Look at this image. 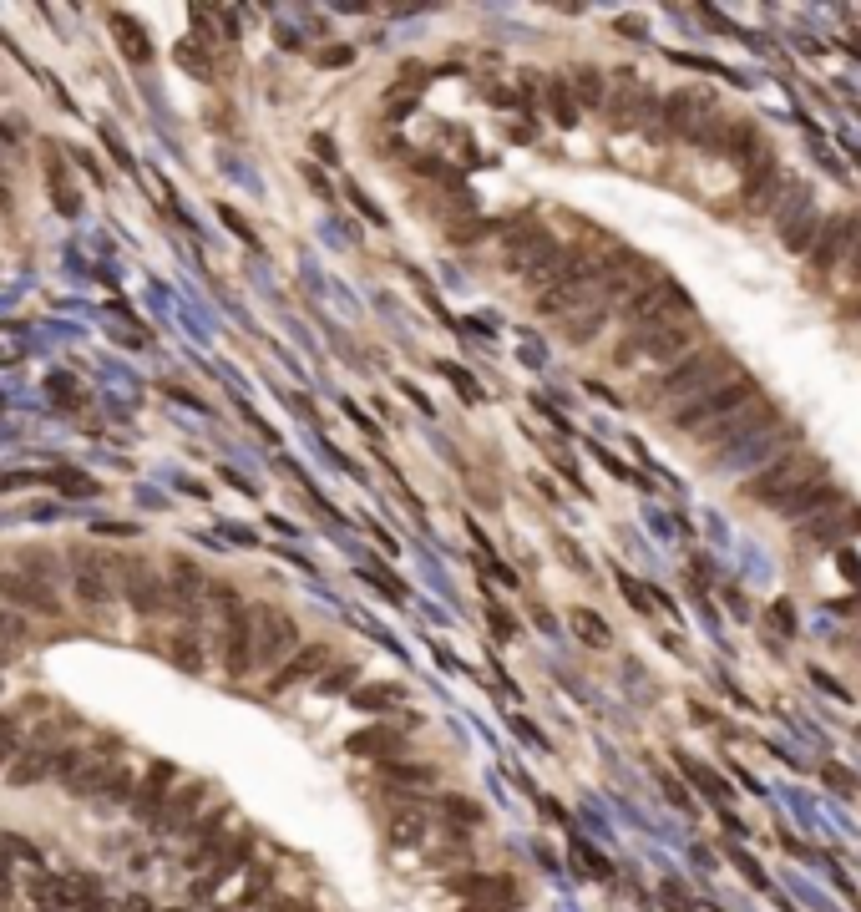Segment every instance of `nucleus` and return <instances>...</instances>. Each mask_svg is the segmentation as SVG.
<instances>
[{"label": "nucleus", "mask_w": 861, "mask_h": 912, "mask_svg": "<svg viewBox=\"0 0 861 912\" xmlns=\"http://www.w3.org/2000/svg\"><path fill=\"white\" fill-rule=\"evenodd\" d=\"M735 375V355L725 350V345H704V350H689V355H679L659 380H649V406H684V401H694V396H704V391H715L720 380H730Z\"/></svg>", "instance_id": "obj_1"}, {"label": "nucleus", "mask_w": 861, "mask_h": 912, "mask_svg": "<svg viewBox=\"0 0 861 912\" xmlns=\"http://www.w3.org/2000/svg\"><path fill=\"white\" fill-rule=\"evenodd\" d=\"M502 234V249H507V269L527 284V289H537L547 274L558 269V259H563V244H558V234L547 223H537V218H512V223H502L497 228Z\"/></svg>", "instance_id": "obj_2"}, {"label": "nucleus", "mask_w": 861, "mask_h": 912, "mask_svg": "<svg viewBox=\"0 0 861 912\" xmlns=\"http://www.w3.org/2000/svg\"><path fill=\"white\" fill-rule=\"evenodd\" d=\"M208 593L218 598V664L228 679H249L254 669V603H244L233 588L208 583Z\"/></svg>", "instance_id": "obj_3"}, {"label": "nucleus", "mask_w": 861, "mask_h": 912, "mask_svg": "<svg viewBox=\"0 0 861 912\" xmlns=\"http://www.w3.org/2000/svg\"><path fill=\"white\" fill-rule=\"evenodd\" d=\"M704 335V325L694 320V315H684V320H669V325H659V330H634V335H623L618 340V350H613V365L618 370H629V365H639V360H654V365H674L679 355H689L694 350V340Z\"/></svg>", "instance_id": "obj_4"}, {"label": "nucleus", "mask_w": 861, "mask_h": 912, "mask_svg": "<svg viewBox=\"0 0 861 912\" xmlns=\"http://www.w3.org/2000/svg\"><path fill=\"white\" fill-rule=\"evenodd\" d=\"M112 563V588H117V598L132 608L137 619H158V614H168V583H163V568L152 563V558H142V553H117V558H107Z\"/></svg>", "instance_id": "obj_5"}, {"label": "nucleus", "mask_w": 861, "mask_h": 912, "mask_svg": "<svg viewBox=\"0 0 861 912\" xmlns=\"http://www.w3.org/2000/svg\"><path fill=\"white\" fill-rule=\"evenodd\" d=\"M821 477H826L821 456H816V451H806V446H796V451H786V456H780V462H770L765 472H755V477L740 487V497H745V502L780 507L786 497H796L806 482H821Z\"/></svg>", "instance_id": "obj_6"}, {"label": "nucleus", "mask_w": 861, "mask_h": 912, "mask_svg": "<svg viewBox=\"0 0 861 912\" xmlns=\"http://www.w3.org/2000/svg\"><path fill=\"white\" fill-rule=\"evenodd\" d=\"M750 401H760V386L750 375H730V380H720L715 391H704V396H694V401H684V406H674L669 411V421L679 426V431H704V426H715V421H725V416H735L740 406H750Z\"/></svg>", "instance_id": "obj_7"}, {"label": "nucleus", "mask_w": 861, "mask_h": 912, "mask_svg": "<svg viewBox=\"0 0 861 912\" xmlns=\"http://www.w3.org/2000/svg\"><path fill=\"white\" fill-rule=\"evenodd\" d=\"M66 573H71V598L87 608L92 619H107L112 614V598H117V588H112V563H107V553H97V548H82V543H71L66 548Z\"/></svg>", "instance_id": "obj_8"}, {"label": "nucleus", "mask_w": 861, "mask_h": 912, "mask_svg": "<svg viewBox=\"0 0 861 912\" xmlns=\"http://www.w3.org/2000/svg\"><path fill=\"white\" fill-rule=\"evenodd\" d=\"M618 310H623V325H629V335H634V330H659V325H669V320L694 315V304H689V294H684L674 279L659 274V279L644 284L634 299H623Z\"/></svg>", "instance_id": "obj_9"}, {"label": "nucleus", "mask_w": 861, "mask_h": 912, "mask_svg": "<svg viewBox=\"0 0 861 912\" xmlns=\"http://www.w3.org/2000/svg\"><path fill=\"white\" fill-rule=\"evenodd\" d=\"M770 426H780V411H775V401H750V406H740L735 416H725V421H715V426H704L699 431V446H704V462H720L725 451H735L740 441H750V436H760V431H770Z\"/></svg>", "instance_id": "obj_10"}, {"label": "nucleus", "mask_w": 861, "mask_h": 912, "mask_svg": "<svg viewBox=\"0 0 861 912\" xmlns=\"http://www.w3.org/2000/svg\"><path fill=\"white\" fill-rule=\"evenodd\" d=\"M299 644H304L299 619L289 614L284 603H254V664L279 669Z\"/></svg>", "instance_id": "obj_11"}, {"label": "nucleus", "mask_w": 861, "mask_h": 912, "mask_svg": "<svg viewBox=\"0 0 861 912\" xmlns=\"http://www.w3.org/2000/svg\"><path fill=\"white\" fill-rule=\"evenodd\" d=\"M163 583H168V614H178L183 629L198 634V624H203V603H208V573H203L193 558H173L168 573H163Z\"/></svg>", "instance_id": "obj_12"}, {"label": "nucleus", "mask_w": 861, "mask_h": 912, "mask_svg": "<svg viewBox=\"0 0 861 912\" xmlns=\"http://www.w3.org/2000/svg\"><path fill=\"white\" fill-rule=\"evenodd\" d=\"M861 239V213H841V218H831L826 228H821V239L811 244V254H806V269H811V284H826L841 264H846V254H851V244Z\"/></svg>", "instance_id": "obj_13"}, {"label": "nucleus", "mask_w": 861, "mask_h": 912, "mask_svg": "<svg viewBox=\"0 0 861 912\" xmlns=\"http://www.w3.org/2000/svg\"><path fill=\"white\" fill-rule=\"evenodd\" d=\"M0 598H6V608H16V614H31V619H61L66 603L56 593V583H41L21 568H6L0 573Z\"/></svg>", "instance_id": "obj_14"}, {"label": "nucleus", "mask_w": 861, "mask_h": 912, "mask_svg": "<svg viewBox=\"0 0 861 912\" xmlns=\"http://www.w3.org/2000/svg\"><path fill=\"white\" fill-rule=\"evenodd\" d=\"M654 112H659V97L639 87V76H634V71H618V76H613V97L603 102L608 127L629 132V127H639V122H644V117H654Z\"/></svg>", "instance_id": "obj_15"}, {"label": "nucleus", "mask_w": 861, "mask_h": 912, "mask_svg": "<svg viewBox=\"0 0 861 912\" xmlns=\"http://www.w3.org/2000/svg\"><path fill=\"white\" fill-rule=\"evenodd\" d=\"M791 441L801 446V431H796V426H770V431L740 441L735 451H725L720 462H710V467H755V472H765L780 451H791Z\"/></svg>", "instance_id": "obj_16"}, {"label": "nucleus", "mask_w": 861, "mask_h": 912, "mask_svg": "<svg viewBox=\"0 0 861 912\" xmlns=\"http://www.w3.org/2000/svg\"><path fill=\"white\" fill-rule=\"evenodd\" d=\"M715 112V102L704 97V92H674V97H664L659 102V127L669 132V137H694L699 132V122Z\"/></svg>", "instance_id": "obj_17"}, {"label": "nucleus", "mask_w": 861, "mask_h": 912, "mask_svg": "<svg viewBox=\"0 0 861 912\" xmlns=\"http://www.w3.org/2000/svg\"><path fill=\"white\" fill-rule=\"evenodd\" d=\"M330 664V644H320V639H309V644H299L279 669H274V679H269V695H284L289 684H304L309 674H320Z\"/></svg>", "instance_id": "obj_18"}, {"label": "nucleus", "mask_w": 861, "mask_h": 912, "mask_svg": "<svg viewBox=\"0 0 861 912\" xmlns=\"http://www.w3.org/2000/svg\"><path fill=\"white\" fill-rule=\"evenodd\" d=\"M173 781H178V766H168V760H158L137 786H132V801H137V816L142 821H158L163 816V806H168V791H173Z\"/></svg>", "instance_id": "obj_19"}, {"label": "nucleus", "mask_w": 861, "mask_h": 912, "mask_svg": "<svg viewBox=\"0 0 861 912\" xmlns=\"http://www.w3.org/2000/svg\"><path fill=\"white\" fill-rule=\"evenodd\" d=\"M851 532H861V512L856 507H841V512H821L801 527V543L806 548H836L841 538H851Z\"/></svg>", "instance_id": "obj_20"}, {"label": "nucleus", "mask_w": 861, "mask_h": 912, "mask_svg": "<svg viewBox=\"0 0 861 912\" xmlns=\"http://www.w3.org/2000/svg\"><path fill=\"white\" fill-rule=\"evenodd\" d=\"M350 755H370V760H401L406 750V730L401 725H370V730H355L345 740Z\"/></svg>", "instance_id": "obj_21"}, {"label": "nucleus", "mask_w": 861, "mask_h": 912, "mask_svg": "<svg viewBox=\"0 0 861 912\" xmlns=\"http://www.w3.org/2000/svg\"><path fill=\"white\" fill-rule=\"evenodd\" d=\"M608 304H598V299H588L583 310H573L568 320H558V335L568 340V345H593L598 335H603V325H608Z\"/></svg>", "instance_id": "obj_22"}, {"label": "nucleus", "mask_w": 861, "mask_h": 912, "mask_svg": "<svg viewBox=\"0 0 861 912\" xmlns=\"http://www.w3.org/2000/svg\"><path fill=\"white\" fill-rule=\"evenodd\" d=\"M831 502H841V497H836V482H826V477H821V482H806L796 497L780 502V512H786L791 522H811V517H821Z\"/></svg>", "instance_id": "obj_23"}, {"label": "nucleus", "mask_w": 861, "mask_h": 912, "mask_svg": "<svg viewBox=\"0 0 861 912\" xmlns=\"http://www.w3.org/2000/svg\"><path fill=\"white\" fill-rule=\"evenodd\" d=\"M568 92H573L578 112H603V102H608V76L598 66H573L568 71Z\"/></svg>", "instance_id": "obj_24"}, {"label": "nucleus", "mask_w": 861, "mask_h": 912, "mask_svg": "<svg viewBox=\"0 0 861 912\" xmlns=\"http://www.w3.org/2000/svg\"><path fill=\"white\" fill-rule=\"evenodd\" d=\"M537 102L547 107V117H553L558 127H578L583 122V112H578V102L568 92V76H547V82L537 87Z\"/></svg>", "instance_id": "obj_25"}, {"label": "nucleus", "mask_w": 861, "mask_h": 912, "mask_svg": "<svg viewBox=\"0 0 861 912\" xmlns=\"http://www.w3.org/2000/svg\"><path fill=\"white\" fill-rule=\"evenodd\" d=\"M203 796H208V786H183L178 796H168V806H163V816H158V826L163 831H183L193 816H198V806H203Z\"/></svg>", "instance_id": "obj_26"}, {"label": "nucleus", "mask_w": 861, "mask_h": 912, "mask_svg": "<svg viewBox=\"0 0 861 912\" xmlns=\"http://www.w3.org/2000/svg\"><path fill=\"white\" fill-rule=\"evenodd\" d=\"M385 831H390V842L396 847H416L421 836H426V811L411 801V806H396L390 811V821H385Z\"/></svg>", "instance_id": "obj_27"}, {"label": "nucleus", "mask_w": 861, "mask_h": 912, "mask_svg": "<svg viewBox=\"0 0 861 912\" xmlns=\"http://www.w3.org/2000/svg\"><path fill=\"white\" fill-rule=\"evenodd\" d=\"M112 31H117V46H122V56H127L132 66H147V61H152V41H147V31H142L132 16H117V11H112Z\"/></svg>", "instance_id": "obj_28"}, {"label": "nucleus", "mask_w": 861, "mask_h": 912, "mask_svg": "<svg viewBox=\"0 0 861 912\" xmlns=\"http://www.w3.org/2000/svg\"><path fill=\"white\" fill-rule=\"evenodd\" d=\"M46 152H51V158H46V178H51V198H56V208H61V213L71 218V213H76V183H71V173H66V163H61V147L51 142Z\"/></svg>", "instance_id": "obj_29"}, {"label": "nucleus", "mask_w": 861, "mask_h": 912, "mask_svg": "<svg viewBox=\"0 0 861 912\" xmlns=\"http://www.w3.org/2000/svg\"><path fill=\"white\" fill-rule=\"evenodd\" d=\"M821 228H826V218L806 208L791 228H780V244H786V254H811V244L821 239Z\"/></svg>", "instance_id": "obj_30"}, {"label": "nucleus", "mask_w": 861, "mask_h": 912, "mask_svg": "<svg viewBox=\"0 0 861 912\" xmlns=\"http://www.w3.org/2000/svg\"><path fill=\"white\" fill-rule=\"evenodd\" d=\"M168 659H173L183 674H203V669H208V654H203V644H198L193 629H178V634L168 639Z\"/></svg>", "instance_id": "obj_31"}, {"label": "nucleus", "mask_w": 861, "mask_h": 912, "mask_svg": "<svg viewBox=\"0 0 861 912\" xmlns=\"http://www.w3.org/2000/svg\"><path fill=\"white\" fill-rule=\"evenodd\" d=\"M502 223H492V218H451V228H446V244H456V249H466V244H477V239H487V234H497Z\"/></svg>", "instance_id": "obj_32"}, {"label": "nucleus", "mask_w": 861, "mask_h": 912, "mask_svg": "<svg viewBox=\"0 0 861 912\" xmlns=\"http://www.w3.org/2000/svg\"><path fill=\"white\" fill-rule=\"evenodd\" d=\"M411 168H416V173H426L431 183H441L446 193H451V188H456V193H466V188H461V173H456L451 163H441L436 152H411Z\"/></svg>", "instance_id": "obj_33"}, {"label": "nucleus", "mask_w": 861, "mask_h": 912, "mask_svg": "<svg viewBox=\"0 0 861 912\" xmlns=\"http://www.w3.org/2000/svg\"><path fill=\"white\" fill-rule=\"evenodd\" d=\"M573 634H578L588 649H608V644H613V629L593 614V608H573Z\"/></svg>", "instance_id": "obj_34"}, {"label": "nucleus", "mask_w": 861, "mask_h": 912, "mask_svg": "<svg viewBox=\"0 0 861 912\" xmlns=\"http://www.w3.org/2000/svg\"><path fill=\"white\" fill-rule=\"evenodd\" d=\"M355 705L360 710H396V705H406V690L401 684H365V690H355Z\"/></svg>", "instance_id": "obj_35"}, {"label": "nucleus", "mask_w": 861, "mask_h": 912, "mask_svg": "<svg viewBox=\"0 0 861 912\" xmlns=\"http://www.w3.org/2000/svg\"><path fill=\"white\" fill-rule=\"evenodd\" d=\"M385 781H396V786H431L436 781V766H416V760H385Z\"/></svg>", "instance_id": "obj_36"}, {"label": "nucleus", "mask_w": 861, "mask_h": 912, "mask_svg": "<svg viewBox=\"0 0 861 912\" xmlns=\"http://www.w3.org/2000/svg\"><path fill=\"white\" fill-rule=\"evenodd\" d=\"M16 558H21V573H31L41 583H56V553L51 548H21Z\"/></svg>", "instance_id": "obj_37"}, {"label": "nucleus", "mask_w": 861, "mask_h": 912, "mask_svg": "<svg viewBox=\"0 0 861 912\" xmlns=\"http://www.w3.org/2000/svg\"><path fill=\"white\" fill-rule=\"evenodd\" d=\"M0 644H31V624L6 603H0Z\"/></svg>", "instance_id": "obj_38"}, {"label": "nucleus", "mask_w": 861, "mask_h": 912, "mask_svg": "<svg viewBox=\"0 0 861 912\" xmlns=\"http://www.w3.org/2000/svg\"><path fill=\"white\" fill-rule=\"evenodd\" d=\"M360 578H365L370 588H380L390 603H406V598H411V593H406V583H401V578H390L385 568H360Z\"/></svg>", "instance_id": "obj_39"}, {"label": "nucleus", "mask_w": 861, "mask_h": 912, "mask_svg": "<svg viewBox=\"0 0 861 912\" xmlns=\"http://www.w3.org/2000/svg\"><path fill=\"white\" fill-rule=\"evenodd\" d=\"M679 766H684V776H689V781H694L704 796H715V801H725V796H730V786H725L720 776H710L704 766H694V760H679Z\"/></svg>", "instance_id": "obj_40"}, {"label": "nucleus", "mask_w": 861, "mask_h": 912, "mask_svg": "<svg viewBox=\"0 0 861 912\" xmlns=\"http://www.w3.org/2000/svg\"><path fill=\"white\" fill-rule=\"evenodd\" d=\"M16 755H21V720L0 715V766H11Z\"/></svg>", "instance_id": "obj_41"}, {"label": "nucleus", "mask_w": 861, "mask_h": 912, "mask_svg": "<svg viewBox=\"0 0 861 912\" xmlns=\"http://www.w3.org/2000/svg\"><path fill=\"white\" fill-rule=\"evenodd\" d=\"M66 887H71V892H61L66 902H76V907H102V882L97 877H76Z\"/></svg>", "instance_id": "obj_42"}, {"label": "nucleus", "mask_w": 861, "mask_h": 912, "mask_svg": "<svg viewBox=\"0 0 861 912\" xmlns=\"http://www.w3.org/2000/svg\"><path fill=\"white\" fill-rule=\"evenodd\" d=\"M618 588L629 593V603H634V608H644V614H649V608H659V603H664V598H659L654 588H644V583H639V578H629V573H618Z\"/></svg>", "instance_id": "obj_43"}, {"label": "nucleus", "mask_w": 861, "mask_h": 912, "mask_svg": "<svg viewBox=\"0 0 861 912\" xmlns=\"http://www.w3.org/2000/svg\"><path fill=\"white\" fill-rule=\"evenodd\" d=\"M441 811H446V821H461V826H477V821H482V806L466 801V796H446Z\"/></svg>", "instance_id": "obj_44"}, {"label": "nucleus", "mask_w": 861, "mask_h": 912, "mask_svg": "<svg viewBox=\"0 0 861 912\" xmlns=\"http://www.w3.org/2000/svg\"><path fill=\"white\" fill-rule=\"evenodd\" d=\"M441 375H446V380H451V386L461 391V401H466V406H477V401H482V386H477V380H472V375H466L461 365H441Z\"/></svg>", "instance_id": "obj_45"}, {"label": "nucleus", "mask_w": 861, "mask_h": 912, "mask_svg": "<svg viewBox=\"0 0 861 912\" xmlns=\"http://www.w3.org/2000/svg\"><path fill=\"white\" fill-rule=\"evenodd\" d=\"M573 852H578V862H583V867H588V872H593V877H608V872H613V867H608V862H603V857H598V852H593V847H588V842H578V847H573Z\"/></svg>", "instance_id": "obj_46"}, {"label": "nucleus", "mask_w": 861, "mask_h": 912, "mask_svg": "<svg viewBox=\"0 0 861 912\" xmlns=\"http://www.w3.org/2000/svg\"><path fill=\"white\" fill-rule=\"evenodd\" d=\"M836 320H841V325H856V320H861V284H856V294H851V299H841V304H836Z\"/></svg>", "instance_id": "obj_47"}, {"label": "nucleus", "mask_w": 861, "mask_h": 912, "mask_svg": "<svg viewBox=\"0 0 861 912\" xmlns=\"http://www.w3.org/2000/svg\"><path fill=\"white\" fill-rule=\"evenodd\" d=\"M841 284H851V289L861 284V239H856V244H851V254H846V279H841Z\"/></svg>", "instance_id": "obj_48"}, {"label": "nucleus", "mask_w": 861, "mask_h": 912, "mask_svg": "<svg viewBox=\"0 0 861 912\" xmlns=\"http://www.w3.org/2000/svg\"><path fill=\"white\" fill-rule=\"evenodd\" d=\"M218 218H223V223H228V228H233V234H239V239H254V228H249V223H244V218H239V213H233V208H228V203H223V208H218Z\"/></svg>", "instance_id": "obj_49"}, {"label": "nucleus", "mask_w": 861, "mask_h": 912, "mask_svg": "<svg viewBox=\"0 0 861 912\" xmlns=\"http://www.w3.org/2000/svg\"><path fill=\"white\" fill-rule=\"evenodd\" d=\"M664 902H669V912H694V902H689L674 882H664Z\"/></svg>", "instance_id": "obj_50"}, {"label": "nucleus", "mask_w": 861, "mask_h": 912, "mask_svg": "<svg viewBox=\"0 0 861 912\" xmlns=\"http://www.w3.org/2000/svg\"><path fill=\"white\" fill-rule=\"evenodd\" d=\"M61 492H66V497H82V492L92 497V492H97V482H92V477H66V482H61Z\"/></svg>", "instance_id": "obj_51"}, {"label": "nucleus", "mask_w": 861, "mask_h": 912, "mask_svg": "<svg viewBox=\"0 0 861 912\" xmlns=\"http://www.w3.org/2000/svg\"><path fill=\"white\" fill-rule=\"evenodd\" d=\"M350 674H355V669H340V674H325V679L315 684V690H320V695H335V690H340V684H345Z\"/></svg>", "instance_id": "obj_52"}, {"label": "nucleus", "mask_w": 861, "mask_h": 912, "mask_svg": "<svg viewBox=\"0 0 861 912\" xmlns=\"http://www.w3.org/2000/svg\"><path fill=\"white\" fill-rule=\"evenodd\" d=\"M0 208H16V188H11V178H6V163H0Z\"/></svg>", "instance_id": "obj_53"}, {"label": "nucleus", "mask_w": 861, "mask_h": 912, "mask_svg": "<svg viewBox=\"0 0 861 912\" xmlns=\"http://www.w3.org/2000/svg\"><path fill=\"white\" fill-rule=\"evenodd\" d=\"M487 619H492V629H497L502 639H512V629H517V624H512V619L502 614V608H487Z\"/></svg>", "instance_id": "obj_54"}, {"label": "nucleus", "mask_w": 861, "mask_h": 912, "mask_svg": "<svg viewBox=\"0 0 861 912\" xmlns=\"http://www.w3.org/2000/svg\"><path fill=\"white\" fill-rule=\"evenodd\" d=\"M664 791H669V801H674L679 811H694V806H689V791H684L679 781H664Z\"/></svg>", "instance_id": "obj_55"}, {"label": "nucleus", "mask_w": 861, "mask_h": 912, "mask_svg": "<svg viewBox=\"0 0 861 912\" xmlns=\"http://www.w3.org/2000/svg\"><path fill=\"white\" fill-rule=\"evenodd\" d=\"M826 786H836V791H856V786H851V776H846V771H826Z\"/></svg>", "instance_id": "obj_56"}]
</instances>
